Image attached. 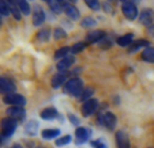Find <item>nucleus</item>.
<instances>
[{
	"mask_svg": "<svg viewBox=\"0 0 154 148\" xmlns=\"http://www.w3.org/2000/svg\"><path fill=\"white\" fill-rule=\"evenodd\" d=\"M91 133H93V132H91L90 128H86V126H79V128H76V131H75L76 143H78V144L86 143L87 140H90Z\"/></svg>",
	"mask_w": 154,
	"mask_h": 148,
	"instance_id": "nucleus-7",
	"label": "nucleus"
},
{
	"mask_svg": "<svg viewBox=\"0 0 154 148\" xmlns=\"http://www.w3.org/2000/svg\"><path fill=\"white\" fill-rule=\"evenodd\" d=\"M68 120H70L71 124L75 125V126H76V125H79V118L76 116H74V114H71V113L68 114Z\"/></svg>",
	"mask_w": 154,
	"mask_h": 148,
	"instance_id": "nucleus-35",
	"label": "nucleus"
},
{
	"mask_svg": "<svg viewBox=\"0 0 154 148\" xmlns=\"http://www.w3.org/2000/svg\"><path fill=\"white\" fill-rule=\"evenodd\" d=\"M0 27H2V15H0Z\"/></svg>",
	"mask_w": 154,
	"mask_h": 148,
	"instance_id": "nucleus-42",
	"label": "nucleus"
},
{
	"mask_svg": "<svg viewBox=\"0 0 154 148\" xmlns=\"http://www.w3.org/2000/svg\"><path fill=\"white\" fill-rule=\"evenodd\" d=\"M104 38H105V31H102V30H94L91 33H87L86 44H96V42H100Z\"/></svg>",
	"mask_w": 154,
	"mask_h": 148,
	"instance_id": "nucleus-12",
	"label": "nucleus"
},
{
	"mask_svg": "<svg viewBox=\"0 0 154 148\" xmlns=\"http://www.w3.org/2000/svg\"><path fill=\"white\" fill-rule=\"evenodd\" d=\"M45 22V12L40 6H35L33 8V25L34 26H41Z\"/></svg>",
	"mask_w": 154,
	"mask_h": 148,
	"instance_id": "nucleus-11",
	"label": "nucleus"
},
{
	"mask_svg": "<svg viewBox=\"0 0 154 148\" xmlns=\"http://www.w3.org/2000/svg\"><path fill=\"white\" fill-rule=\"evenodd\" d=\"M123 3H127V1H131V3H132V0H122Z\"/></svg>",
	"mask_w": 154,
	"mask_h": 148,
	"instance_id": "nucleus-40",
	"label": "nucleus"
},
{
	"mask_svg": "<svg viewBox=\"0 0 154 148\" xmlns=\"http://www.w3.org/2000/svg\"><path fill=\"white\" fill-rule=\"evenodd\" d=\"M11 12H10V8H8V4H7L6 0H0V15H4V16H7V15H10Z\"/></svg>",
	"mask_w": 154,
	"mask_h": 148,
	"instance_id": "nucleus-30",
	"label": "nucleus"
},
{
	"mask_svg": "<svg viewBox=\"0 0 154 148\" xmlns=\"http://www.w3.org/2000/svg\"><path fill=\"white\" fill-rule=\"evenodd\" d=\"M105 11H112V7L108 6V3H105Z\"/></svg>",
	"mask_w": 154,
	"mask_h": 148,
	"instance_id": "nucleus-37",
	"label": "nucleus"
},
{
	"mask_svg": "<svg viewBox=\"0 0 154 148\" xmlns=\"http://www.w3.org/2000/svg\"><path fill=\"white\" fill-rule=\"evenodd\" d=\"M132 40H134V34L128 33V34H124V35L117 38V45H119V46H123V48L130 46V45L132 44Z\"/></svg>",
	"mask_w": 154,
	"mask_h": 148,
	"instance_id": "nucleus-19",
	"label": "nucleus"
},
{
	"mask_svg": "<svg viewBox=\"0 0 154 148\" xmlns=\"http://www.w3.org/2000/svg\"><path fill=\"white\" fill-rule=\"evenodd\" d=\"M7 117L15 120V121H23L26 118V110L22 106H10L7 109Z\"/></svg>",
	"mask_w": 154,
	"mask_h": 148,
	"instance_id": "nucleus-6",
	"label": "nucleus"
},
{
	"mask_svg": "<svg viewBox=\"0 0 154 148\" xmlns=\"http://www.w3.org/2000/svg\"><path fill=\"white\" fill-rule=\"evenodd\" d=\"M18 8L20 10V12L23 15H29L30 14V6L27 3V0H17Z\"/></svg>",
	"mask_w": 154,
	"mask_h": 148,
	"instance_id": "nucleus-23",
	"label": "nucleus"
},
{
	"mask_svg": "<svg viewBox=\"0 0 154 148\" xmlns=\"http://www.w3.org/2000/svg\"><path fill=\"white\" fill-rule=\"evenodd\" d=\"M67 1H70V3H76V0H67Z\"/></svg>",
	"mask_w": 154,
	"mask_h": 148,
	"instance_id": "nucleus-41",
	"label": "nucleus"
},
{
	"mask_svg": "<svg viewBox=\"0 0 154 148\" xmlns=\"http://www.w3.org/2000/svg\"><path fill=\"white\" fill-rule=\"evenodd\" d=\"M97 122H98L100 125H102V126H104L105 129H108V131H113V129L116 128V125H117V118L113 113L106 111V113L101 114V116L98 117Z\"/></svg>",
	"mask_w": 154,
	"mask_h": 148,
	"instance_id": "nucleus-3",
	"label": "nucleus"
},
{
	"mask_svg": "<svg viewBox=\"0 0 154 148\" xmlns=\"http://www.w3.org/2000/svg\"><path fill=\"white\" fill-rule=\"evenodd\" d=\"M71 48H60V49H57L55 52V58H57V60H63V58H66L68 56V53H70Z\"/></svg>",
	"mask_w": 154,
	"mask_h": 148,
	"instance_id": "nucleus-24",
	"label": "nucleus"
},
{
	"mask_svg": "<svg viewBox=\"0 0 154 148\" xmlns=\"http://www.w3.org/2000/svg\"><path fill=\"white\" fill-rule=\"evenodd\" d=\"M122 10H123V14L127 19L130 20H134L137 19L138 16V8L134 3H131V1H127V3H123L122 6Z\"/></svg>",
	"mask_w": 154,
	"mask_h": 148,
	"instance_id": "nucleus-9",
	"label": "nucleus"
},
{
	"mask_svg": "<svg viewBox=\"0 0 154 148\" xmlns=\"http://www.w3.org/2000/svg\"><path fill=\"white\" fill-rule=\"evenodd\" d=\"M116 144L117 148H130V139L124 131L116 132Z\"/></svg>",
	"mask_w": 154,
	"mask_h": 148,
	"instance_id": "nucleus-13",
	"label": "nucleus"
},
{
	"mask_svg": "<svg viewBox=\"0 0 154 148\" xmlns=\"http://www.w3.org/2000/svg\"><path fill=\"white\" fill-rule=\"evenodd\" d=\"M145 46H147L149 48V41H146V40H139V41H135L134 44H131V46H130V52H137L138 49H140V48H145Z\"/></svg>",
	"mask_w": 154,
	"mask_h": 148,
	"instance_id": "nucleus-22",
	"label": "nucleus"
},
{
	"mask_svg": "<svg viewBox=\"0 0 154 148\" xmlns=\"http://www.w3.org/2000/svg\"><path fill=\"white\" fill-rule=\"evenodd\" d=\"M100 45H101L102 48H111V46H112V42H111V41H108L106 37H105L104 40L100 41Z\"/></svg>",
	"mask_w": 154,
	"mask_h": 148,
	"instance_id": "nucleus-36",
	"label": "nucleus"
},
{
	"mask_svg": "<svg viewBox=\"0 0 154 148\" xmlns=\"http://www.w3.org/2000/svg\"><path fill=\"white\" fill-rule=\"evenodd\" d=\"M142 60L147 63H154V48H146L142 52Z\"/></svg>",
	"mask_w": 154,
	"mask_h": 148,
	"instance_id": "nucleus-21",
	"label": "nucleus"
},
{
	"mask_svg": "<svg viewBox=\"0 0 154 148\" xmlns=\"http://www.w3.org/2000/svg\"><path fill=\"white\" fill-rule=\"evenodd\" d=\"M49 7H51V10H52L55 14H60L61 10H63V6H61L59 1H56V0H51Z\"/></svg>",
	"mask_w": 154,
	"mask_h": 148,
	"instance_id": "nucleus-29",
	"label": "nucleus"
},
{
	"mask_svg": "<svg viewBox=\"0 0 154 148\" xmlns=\"http://www.w3.org/2000/svg\"><path fill=\"white\" fill-rule=\"evenodd\" d=\"M71 139L72 137L70 135H64V136H60L56 139V145L57 147H64V145H68L71 143Z\"/></svg>",
	"mask_w": 154,
	"mask_h": 148,
	"instance_id": "nucleus-26",
	"label": "nucleus"
},
{
	"mask_svg": "<svg viewBox=\"0 0 154 148\" xmlns=\"http://www.w3.org/2000/svg\"><path fill=\"white\" fill-rule=\"evenodd\" d=\"M37 131H38V122L37 121H30V122H27L26 126H25V132H26L29 136L37 135Z\"/></svg>",
	"mask_w": 154,
	"mask_h": 148,
	"instance_id": "nucleus-20",
	"label": "nucleus"
},
{
	"mask_svg": "<svg viewBox=\"0 0 154 148\" xmlns=\"http://www.w3.org/2000/svg\"><path fill=\"white\" fill-rule=\"evenodd\" d=\"M17 128H18V121L10 118V117L3 118L2 122H0V133H2L3 139H8V137H11L12 135L15 133Z\"/></svg>",
	"mask_w": 154,
	"mask_h": 148,
	"instance_id": "nucleus-2",
	"label": "nucleus"
},
{
	"mask_svg": "<svg viewBox=\"0 0 154 148\" xmlns=\"http://www.w3.org/2000/svg\"><path fill=\"white\" fill-rule=\"evenodd\" d=\"M66 79H67V72H59L57 75H55L52 79V87L57 88V87H60L61 84L67 83Z\"/></svg>",
	"mask_w": 154,
	"mask_h": 148,
	"instance_id": "nucleus-18",
	"label": "nucleus"
},
{
	"mask_svg": "<svg viewBox=\"0 0 154 148\" xmlns=\"http://www.w3.org/2000/svg\"><path fill=\"white\" fill-rule=\"evenodd\" d=\"M90 144L93 148H106V144H105V141L102 139L93 140V141H90Z\"/></svg>",
	"mask_w": 154,
	"mask_h": 148,
	"instance_id": "nucleus-33",
	"label": "nucleus"
},
{
	"mask_svg": "<svg viewBox=\"0 0 154 148\" xmlns=\"http://www.w3.org/2000/svg\"><path fill=\"white\" fill-rule=\"evenodd\" d=\"M64 93L68 94L70 96H81L83 93V81L79 78H72L68 79L67 83L64 84Z\"/></svg>",
	"mask_w": 154,
	"mask_h": 148,
	"instance_id": "nucleus-1",
	"label": "nucleus"
},
{
	"mask_svg": "<svg viewBox=\"0 0 154 148\" xmlns=\"http://www.w3.org/2000/svg\"><path fill=\"white\" fill-rule=\"evenodd\" d=\"M98 106H100L98 99H94V98H91V99H89V101L83 102V103H82V109H81V110H82V116H85V117L93 116V114L97 111Z\"/></svg>",
	"mask_w": 154,
	"mask_h": 148,
	"instance_id": "nucleus-4",
	"label": "nucleus"
},
{
	"mask_svg": "<svg viewBox=\"0 0 154 148\" xmlns=\"http://www.w3.org/2000/svg\"><path fill=\"white\" fill-rule=\"evenodd\" d=\"M2 143H3V136H2V133H0V145H2Z\"/></svg>",
	"mask_w": 154,
	"mask_h": 148,
	"instance_id": "nucleus-39",
	"label": "nucleus"
},
{
	"mask_svg": "<svg viewBox=\"0 0 154 148\" xmlns=\"http://www.w3.org/2000/svg\"><path fill=\"white\" fill-rule=\"evenodd\" d=\"M64 12H66V15H67L68 18H71V19H74V20H76L79 18V11H78V8H76L75 6H72V4H70V3H67L66 6H64Z\"/></svg>",
	"mask_w": 154,
	"mask_h": 148,
	"instance_id": "nucleus-16",
	"label": "nucleus"
},
{
	"mask_svg": "<svg viewBox=\"0 0 154 148\" xmlns=\"http://www.w3.org/2000/svg\"><path fill=\"white\" fill-rule=\"evenodd\" d=\"M85 3H86V6L89 7V8L94 10V11H97V10L100 8L98 0H85Z\"/></svg>",
	"mask_w": 154,
	"mask_h": 148,
	"instance_id": "nucleus-32",
	"label": "nucleus"
},
{
	"mask_svg": "<svg viewBox=\"0 0 154 148\" xmlns=\"http://www.w3.org/2000/svg\"><path fill=\"white\" fill-rule=\"evenodd\" d=\"M10 148H23V147H22L20 144H14L12 147H10Z\"/></svg>",
	"mask_w": 154,
	"mask_h": 148,
	"instance_id": "nucleus-38",
	"label": "nucleus"
},
{
	"mask_svg": "<svg viewBox=\"0 0 154 148\" xmlns=\"http://www.w3.org/2000/svg\"><path fill=\"white\" fill-rule=\"evenodd\" d=\"M40 148H42V147H40Z\"/></svg>",
	"mask_w": 154,
	"mask_h": 148,
	"instance_id": "nucleus-45",
	"label": "nucleus"
},
{
	"mask_svg": "<svg viewBox=\"0 0 154 148\" xmlns=\"http://www.w3.org/2000/svg\"><path fill=\"white\" fill-rule=\"evenodd\" d=\"M60 133L61 132L59 128H48L41 132V137H42L44 140H53V139H56V137H59Z\"/></svg>",
	"mask_w": 154,
	"mask_h": 148,
	"instance_id": "nucleus-15",
	"label": "nucleus"
},
{
	"mask_svg": "<svg viewBox=\"0 0 154 148\" xmlns=\"http://www.w3.org/2000/svg\"><path fill=\"white\" fill-rule=\"evenodd\" d=\"M49 35H51V30L48 29V27H45V29L38 31L37 38H38V41H41V42H47V41L49 40Z\"/></svg>",
	"mask_w": 154,
	"mask_h": 148,
	"instance_id": "nucleus-25",
	"label": "nucleus"
},
{
	"mask_svg": "<svg viewBox=\"0 0 154 148\" xmlns=\"http://www.w3.org/2000/svg\"><path fill=\"white\" fill-rule=\"evenodd\" d=\"M81 25H82V27H85V29H86V27H93V26H96L97 22H96V19H94V18L86 16V18H83V19H82Z\"/></svg>",
	"mask_w": 154,
	"mask_h": 148,
	"instance_id": "nucleus-27",
	"label": "nucleus"
},
{
	"mask_svg": "<svg viewBox=\"0 0 154 148\" xmlns=\"http://www.w3.org/2000/svg\"><path fill=\"white\" fill-rule=\"evenodd\" d=\"M134 1H137V0H132V3H134Z\"/></svg>",
	"mask_w": 154,
	"mask_h": 148,
	"instance_id": "nucleus-44",
	"label": "nucleus"
},
{
	"mask_svg": "<svg viewBox=\"0 0 154 148\" xmlns=\"http://www.w3.org/2000/svg\"><path fill=\"white\" fill-rule=\"evenodd\" d=\"M42 1H47V3H51V0H42Z\"/></svg>",
	"mask_w": 154,
	"mask_h": 148,
	"instance_id": "nucleus-43",
	"label": "nucleus"
},
{
	"mask_svg": "<svg viewBox=\"0 0 154 148\" xmlns=\"http://www.w3.org/2000/svg\"><path fill=\"white\" fill-rule=\"evenodd\" d=\"M74 61H75L74 56H67L66 58L60 60V61L57 63V70H59V72H67L68 68H70L71 65L74 64Z\"/></svg>",
	"mask_w": 154,
	"mask_h": 148,
	"instance_id": "nucleus-14",
	"label": "nucleus"
},
{
	"mask_svg": "<svg viewBox=\"0 0 154 148\" xmlns=\"http://www.w3.org/2000/svg\"><path fill=\"white\" fill-rule=\"evenodd\" d=\"M3 102L10 105V106H22L23 108L26 105V98L23 95H20V94L12 93V94H8V95H4Z\"/></svg>",
	"mask_w": 154,
	"mask_h": 148,
	"instance_id": "nucleus-5",
	"label": "nucleus"
},
{
	"mask_svg": "<svg viewBox=\"0 0 154 148\" xmlns=\"http://www.w3.org/2000/svg\"><path fill=\"white\" fill-rule=\"evenodd\" d=\"M57 116H59V113L55 108H47L40 113V117L42 120H55Z\"/></svg>",
	"mask_w": 154,
	"mask_h": 148,
	"instance_id": "nucleus-17",
	"label": "nucleus"
},
{
	"mask_svg": "<svg viewBox=\"0 0 154 148\" xmlns=\"http://www.w3.org/2000/svg\"><path fill=\"white\" fill-rule=\"evenodd\" d=\"M86 48V42H78V44H74L71 46V52L72 53H79Z\"/></svg>",
	"mask_w": 154,
	"mask_h": 148,
	"instance_id": "nucleus-31",
	"label": "nucleus"
},
{
	"mask_svg": "<svg viewBox=\"0 0 154 148\" xmlns=\"http://www.w3.org/2000/svg\"><path fill=\"white\" fill-rule=\"evenodd\" d=\"M17 90V86L11 79L7 78H0V94H4V95H8V94L15 93Z\"/></svg>",
	"mask_w": 154,
	"mask_h": 148,
	"instance_id": "nucleus-8",
	"label": "nucleus"
},
{
	"mask_svg": "<svg viewBox=\"0 0 154 148\" xmlns=\"http://www.w3.org/2000/svg\"><path fill=\"white\" fill-rule=\"evenodd\" d=\"M93 94H94L93 88H86V90H83V93L81 94V96H79V101H81V102L89 101V99H91V95H93Z\"/></svg>",
	"mask_w": 154,
	"mask_h": 148,
	"instance_id": "nucleus-28",
	"label": "nucleus"
},
{
	"mask_svg": "<svg viewBox=\"0 0 154 148\" xmlns=\"http://www.w3.org/2000/svg\"><path fill=\"white\" fill-rule=\"evenodd\" d=\"M66 35H67V33L64 31L63 29H55V31H53V37H55V40L66 38Z\"/></svg>",
	"mask_w": 154,
	"mask_h": 148,
	"instance_id": "nucleus-34",
	"label": "nucleus"
},
{
	"mask_svg": "<svg viewBox=\"0 0 154 148\" xmlns=\"http://www.w3.org/2000/svg\"><path fill=\"white\" fill-rule=\"evenodd\" d=\"M139 20L140 23L145 26H151L154 22V11L150 8H145L139 15Z\"/></svg>",
	"mask_w": 154,
	"mask_h": 148,
	"instance_id": "nucleus-10",
	"label": "nucleus"
}]
</instances>
